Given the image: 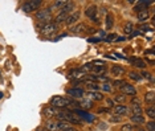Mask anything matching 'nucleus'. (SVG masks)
<instances>
[{"label":"nucleus","mask_w":155,"mask_h":131,"mask_svg":"<svg viewBox=\"0 0 155 131\" xmlns=\"http://www.w3.org/2000/svg\"><path fill=\"white\" fill-rule=\"evenodd\" d=\"M135 131H146L144 129H135Z\"/></svg>","instance_id":"obj_49"},{"label":"nucleus","mask_w":155,"mask_h":131,"mask_svg":"<svg viewBox=\"0 0 155 131\" xmlns=\"http://www.w3.org/2000/svg\"><path fill=\"white\" fill-rule=\"evenodd\" d=\"M154 101H155V93L154 90H150L144 94V102L146 103H150V105H154Z\"/></svg>","instance_id":"obj_24"},{"label":"nucleus","mask_w":155,"mask_h":131,"mask_svg":"<svg viewBox=\"0 0 155 131\" xmlns=\"http://www.w3.org/2000/svg\"><path fill=\"white\" fill-rule=\"evenodd\" d=\"M45 131H58V120H53V119H49L45 122L44 125Z\"/></svg>","instance_id":"obj_15"},{"label":"nucleus","mask_w":155,"mask_h":131,"mask_svg":"<svg viewBox=\"0 0 155 131\" xmlns=\"http://www.w3.org/2000/svg\"><path fill=\"white\" fill-rule=\"evenodd\" d=\"M146 115L149 117L150 119H153L155 118V109H154V105H150L149 107H146Z\"/></svg>","instance_id":"obj_32"},{"label":"nucleus","mask_w":155,"mask_h":131,"mask_svg":"<svg viewBox=\"0 0 155 131\" xmlns=\"http://www.w3.org/2000/svg\"><path fill=\"white\" fill-rule=\"evenodd\" d=\"M119 90H122V94H125V95H135L137 94V89H135V86H133V85H130L126 82L125 85L122 86Z\"/></svg>","instance_id":"obj_13"},{"label":"nucleus","mask_w":155,"mask_h":131,"mask_svg":"<svg viewBox=\"0 0 155 131\" xmlns=\"http://www.w3.org/2000/svg\"><path fill=\"white\" fill-rule=\"evenodd\" d=\"M84 13H85V16H86V17H89V19H90L91 16L96 15V13H97V5H94V4L87 5V7H86V9H85V12H84Z\"/></svg>","instance_id":"obj_22"},{"label":"nucleus","mask_w":155,"mask_h":131,"mask_svg":"<svg viewBox=\"0 0 155 131\" xmlns=\"http://www.w3.org/2000/svg\"><path fill=\"white\" fill-rule=\"evenodd\" d=\"M85 88L87 89V91H100V85L93 81H86Z\"/></svg>","instance_id":"obj_20"},{"label":"nucleus","mask_w":155,"mask_h":131,"mask_svg":"<svg viewBox=\"0 0 155 131\" xmlns=\"http://www.w3.org/2000/svg\"><path fill=\"white\" fill-rule=\"evenodd\" d=\"M100 91H104V93H111V85L110 84H101L100 85Z\"/></svg>","instance_id":"obj_34"},{"label":"nucleus","mask_w":155,"mask_h":131,"mask_svg":"<svg viewBox=\"0 0 155 131\" xmlns=\"http://www.w3.org/2000/svg\"><path fill=\"white\" fill-rule=\"evenodd\" d=\"M153 0H147V2H139L138 3V5H135L134 7V11H137V12H142V11H147V8L153 4Z\"/></svg>","instance_id":"obj_16"},{"label":"nucleus","mask_w":155,"mask_h":131,"mask_svg":"<svg viewBox=\"0 0 155 131\" xmlns=\"http://www.w3.org/2000/svg\"><path fill=\"white\" fill-rule=\"evenodd\" d=\"M127 60L131 62L135 68H139V69H143L146 68V61L143 60V58H139V57H129Z\"/></svg>","instance_id":"obj_14"},{"label":"nucleus","mask_w":155,"mask_h":131,"mask_svg":"<svg viewBox=\"0 0 155 131\" xmlns=\"http://www.w3.org/2000/svg\"><path fill=\"white\" fill-rule=\"evenodd\" d=\"M113 113H114V115L125 117L129 114V107L125 105H115L114 107H113Z\"/></svg>","instance_id":"obj_10"},{"label":"nucleus","mask_w":155,"mask_h":131,"mask_svg":"<svg viewBox=\"0 0 155 131\" xmlns=\"http://www.w3.org/2000/svg\"><path fill=\"white\" fill-rule=\"evenodd\" d=\"M80 16H81V12H80V11H74L73 13H70V15L68 16V19L65 20V24H66V27H73V24L78 21Z\"/></svg>","instance_id":"obj_12"},{"label":"nucleus","mask_w":155,"mask_h":131,"mask_svg":"<svg viewBox=\"0 0 155 131\" xmlns=\"http://www.w3.org/2000/svg\"><path fill=\"white\" fill-rule=\"evenodd\" d=\"M117 34H115V33H111V34H107V36L106 37H105V40H106V41H115V40H117Z\"/></svg>","instance_id":"obj_41"},{"label":"nucleus","mask_w":155,"mask_h":131,"mask_svg":"<svg viewBox=\"0 0 155 131\" xmlns=\"http://www.w3.org/2000/svg\"><path fill=\"white\" fill-rule=\"evenodd\" d=\"M57 113H58V109H56V107H53V106H51V105L44 106L43 110H41V114H43V117H44V118L47 119V120L53 119Z\"/></svg>","instance_id":"obj_6"},{"label":"nucleus","mask_w":155,"mask_h":131,"mask_svg":"<svg viewBox=\"0 0 155 131\" xmlns=\"http://www.w3.org/2000/svg\"><path fill=\"white\" fill-rule=\"evenodd\" d=\"M41 4H43V2H41V0H29V2H25L23 4V9L27 13H31V12H33V11H37V9H40Z\"/></svg>","instance_id":"obj_5"},{"label":"nucleus","mask_w":155,"mask_h":131,"mask_svg":"<svg viewBox=\"0 0 155 131\" xmlns=\"http://www.w3.org/2000/svg\"><path fill=\"white\" fill-rule=\"evenodd\" d=\"M86 74L87 73H85V72L81 70V69H73V70H70L69 73L66 74V77H68V80H72V81H76V80L82 81Z\"/></svg>","instance_id":"obj_7"},{"label":"nucleus","mask_w":155,"mask_h":131,"mask_svg":"<svg viewBox=\"0 0 155 131\" xmlns=\"http://www.w3.org/2000/svg\"><path fill=\"white\" fill-rule=\"evenodd\" d=\"M68 131H78V130H77V129H74V127H73V126H72V127H70V129H69Z\"/></svg>","instance_id":"obj_48"},{"label":"nucleus","mask_w":155,"mask_h":131,"mask_svg":"<svg viewBox=\"0 0 155 131\" xmlns=\"http://www.w3.org/2000/svg\"><path fill=\"white\" fill-rule=\"evenodd\" d=\"M113 101H115L117 103H119V105H125V102L127 101V98H126L125 94H122V93H121V94H115Z\"/></svg>","instance_id":"obj_27"},{"label":"nucleus","mask_w":155,"mask_h":131,"mask_svg":"<svg viewBox=\"0 0 155 131\" xmlns=\"http://www.w3.org/2000/svg\"><path fill=\"white\" fill-rule=\"evenodd\" d=\"M109 111V109L107 107H101V109H98V114H102V113H107Z\"/></svg>","instance_id":"obj_44"},{"label":"nucleus","mask_w":155,"mask_h":131,"mask_svg":"<svg viewBox=\"0 0 155 131\" xmlns=\"http://www.w3.org/2000/svg\"><path fill=\"white\" fill-rule=\"evenodd\" d=\"M84 97H86V99H90V101H102L104 94L101 91H85Z\"/></svg>","instance_id":"obj_11"},{"label":"nucleus","mask_w":155,"mask_h":131,"mask_svg":"<svg viewBox=\"0 0 155 131\" xmlns=\"http://www.w3.org/2000/svg\"><path fill=\"white\" fill-rule=\"evenodd\" d=\"M129 111H131L133 115H142L143 109H142V106L140 105H130Z\"/></svg>","instance_id":"obj_23"},{"label":"nucleus","mask_w":155,"mask_h":131,"mask_svg":"<svg viewBox=\"0 0 155 131\" xmlns=\"http://www.w3.org/2000/svg\"><path fill=\"white\" fill-rule=\"evenodd\" d=\"M72 111H74L77 115L81 118V120L82 122H93L94 120V117L89 114V113H86V111H84V110H81V109H77V110H72Z\"/></svg>","instance_id":"obj_9"},{"label":"nucleus","mask_w":155,"mask_h":131,"mask_svg":"<svg viewBox=\"0 0 155 131\" xmlns=\"http://www.w3.org/2000/svg\"><path fill=\"white\" fill-rule=\"evenodd\" d=\"M138 28H139V33L140 34H144V33H147V32H150V33L154 32L153 25H149V24H142V25H139Z\"/></svg>","instance_id":"obj_25"},{"label":"nucleus","mask_w":155,"mask_h":131,"mask_svg":"<svg viewBox=\"0 0 155 131\" xmlns=\"http://www.w3.org/2000/svg\"><path fill=\"white\" fill-rule=\"evenodd\" d=\"M126 39V37H118V39L117 40H115V41H123V40H125Z\"/></svg>","instance_id":"obj_47"},{"label":"nucleus","mask_w":155,"mask_h":131,"mask_svg":"<svg viewBox=\"0 0 155 131\" xmlns=\"http://www.w3.org/2000/svg\"><path fill=\"white\" fill-rule=\"evenodd\" d=\"M144 57L150 61L151 65H154V58H155V54H154V49H149L144 52Z\"/></svg>","instance_id":"obj_30"},{"label":"nucleus","mask_w":155,"mask_h":131,"mask_svg":"<svg viewBox=\"0 0 155 131\" xmlns=\"http://www.w3.org/2000/svg\"><path fill=\"white\" fill-rule=\"evenodd\" d=\"M66 94L70 95L72 98H84L85 90L82 88H68L66 89Z\"/></svg>","instance_id":"obj_8"},{"label":"nucleus","mask_w":155,"mask_h":131,"mask_svg":"<svg viewBox=\"0 0 155 131\" xmlns=\"http://www.w3.org/2000/svg\"><path fill=\"white\" fill-rule=\"evenodd\" d=\"M137 19H138V21H140V23L147 21V20L150 19V13H149V11H142V12H138V16H137Z\"/></svg>","instance_id":"obj_26"},{"label":"nucleus","mask_w":155,"mask_h":131,"mask_svg":"<svg viewBox=\"0 0 155 131\" xmlns=\"http://www.w3.org/2000/svg\"><path fill=\"white\" fill-rule=\"evenodd\" d=\"M146 131H155V120H149V122L146 123Z\"/></svg>","instance_id":"obj_35"},{"label":"nucleus","mask_w":155,"mask_h":131,"mask_svg":"<svg viewBox=\"0 0 155 131\" xmlns=\"http://www.w3.org/2000/svg\"><path fill=\"white\" fill-rule=\"evenodd\" d=\"M93 66H106V64H105V61H101V60H94L93 62H91Z\"/></svg>","instance_id":"obj_40"},{"label":"nucleus","mask_w":155,"mask_h":131,"mask_svg":"<svg viewBox=\"0 0 155 131\" xmlns=\"http://www.w3.org/2000/svg\"><path fill=\"white\" fill-rule=\"evenodd\" d=\"M140 77L142 78H146V80H149L150 82H154V77H153V74L150 73V72H147V70H142L140 72Z\"/></svg>","instance_id":"obj_33"},{"label":"nucleus","mask_w":155,"mask_h":131,"mask_svg":"<svg viewBox=\"0 0 155 131\" xmlns=\"http://www.w3.org/2000/svg\"><path fill=\"white\" fill-rule=\"evenodd\" d=\"M130 122H131V125L139 126L144 123V118H143V115H131L130 117Z\"/></svg>","instance_id":"obj_21"},{"label":"nucleus","mask_w":155,"mask_h":131,"mask_svg":"<svg viewBox=\"0 0 155 131\" xmlns=\"http://www.w3.org/2000/svg\"><path fill=\"white\" fill-rule=\"evenodd\" d=\"M66 4V2H54V4H53V7H52L51 9H53V8H64V5Z\"/></svg>","instance_id":"obj_38"},{"label":"nucleus","mask_w":155,"mask_h":131,"mask_svg":"<svg viewBox=\"0 0 155 131\" xmlns=\"http://www.w3.org/2000/svg\"><path fill=\"white\" fill-rule=\"evenodd\" d=\"M130 105H140V101L138 98H133L131 101H130Z\"/></svg>","instance_id":"obj_42"},{"label":"nucleus","mask_w":155,"mask_h":131,"mask_svg":"<svg viewBox=\"0 0 155 131\" xmlns=\"http://www.w3.org/2000/svg\"><path fill=\"white\" fill-rule=\"evenodd\" d=\"M87 41L89 43H100V41H102V39H87Z\"/></svg>","instance_id":"obj_45"},{"label":"nucleus","mask_w":155,"mask_h":131,"mask_svg":"<svg viewBox=\"0 0 155 131\" xmlns=\"http://www.w3.org/2000/svg\"><path fill=\"white\" fill-rule=\"evenodd\" d=\"M110 72H111V74L114 75V77H117V75L125 74L126 69L123 68V66H121V65H113V66L110 68Z\"/></svg>","instance_id":"obj_19"},{"label":"nucleus","mask_w":155,"mask_h":131,"mask_svg":"<svg viewBox=\"0 0 155 131\" xmlns=\"http://www.w3.org/2000/svg\"><path fill=\"white\" fill-rule=\"evenodd\" d=\"M121 120H122V117H118V115H111L109 118V122H111V123H119Z\"/></svg>","instance_id":"obj_37"},{"label":"nucleus","mask_w":155,"mask_h":131,"mask_svg":"<svg viewBox=\"0 0 155 131\" xmlns=\"http://www.w3.org/2000/svg\"><path fill=\"white\" fill-rule=\"evenodd\" d=\"M105 21H106V28L107 29H111L113 27H114V17H113L111 13H107L106 20H105Z\"/></svg>","instance_id":"obj_29"},{"label":"nucleus","mask_w":155,"mask_h":131,"mask_svg":"<svg viewBox=\"0 0 155 131\" xmlns=\"http://www.w3.org/2000/svg\"><path fill=\"white\" fill-rule=\"evenodd\" d=\"M105 101H106V103H107V106H110V107H114V101H113V99H110V98H107V99H105Z\"/></svg>","instance_id":"obj_43"},{"label":"nucleus","mask_w":155,"mask_h":131,"mask_svg":"<svg viewBox=\"0 0 155 131\" xmlns=\"http://www.w3.org/2000/svg\"><path fill=\"white\" fill-rule=\"evenodd\" d=\"M93 106H94L93 101H90V99H86V98H82V101L78 102V107H80L81 110H84V111L93 109Z\"/></svg>","instance_id":"obj_17"},{"label":"nucleus","mask_w":155,"mask_h":131,"mask_svg":"<svg viewBox=\"0 0 155 131\" xmlns=\"http://www.w3.org/2000/svg\"><path fill=\"white\" fill-rule=\"evenodd\" d=\"M38 28H40V33L43 34V36H51V34H53L57 32L58 29V25L56 23H40L38 24Z\"/></svg>","instance_id":"obj_2"},{"label":"nucleus","mask_w":155,"mask_h":131,"mask_svg":"<svg viewBox=\"0 0 155 131\" xmlns=\"http://www.w3.org/2000/svg\"><path fill=\"white\" fill-rule=\"evenodd\" d=\"M87 28H89V27H87L86 24L80 23V24H77V25H74V27H70V32H73V33H84V32H87Z\"/></svg>","instance_id":"obj_18"},{"label":"nucleus","mask_w":155,"mask_h":131,"mask_svg":"<svg viewBox=\"0 0 155 131\" xmlns=\"http://www.w3.org/2000/svg\"><path fill=\"white\" fill-rule=\"evenodd\" d=\"M2 98H3V93L0 91V99H2Z\"/></svg>","instance_id":"obj_50"},{"label":"nucleus","mask_w":155,"mask_h":131,"mask_svg":"<svg viewBox=\"0 0 155 131\" xmlns=\"http://www.w3.org/2000/svg\"><path fill=\"white\" fill-rule=\"evenodd\" d=\"M74 9V3L73 2H66V4L64 5V8H61V11L57 13V16L54 17V23L57 24H61V23H65V20L68 19V16L72 13V11Z\"/></svg>","instance_id":"obj_1"},{"label":"nucleus","mask_w":155,"mask_h":131,"mask_svg":"<svg viewBox=\"0 0 155 131\" xmlns=\"http://www.w3.org/2000/svg\"><path fill=\"white\" fill-rule=\"evenodd\" d=\"M37 131H40V130H37Z\"/></svg>","instance_id":"obj_51"},{"label":"nucleus","mask_w":155,"mask_h":131,"mask_svg":"<svg viewBox=\"0 0 155 131\" xmlns=\"http://www.w3.org/2000/svg\"><path fill=\"white\" fill-rule=\"evenodd\" d=\"M129 78L130 80H133V81H135V82H139V81H142V77L139 75V73H137L135 70H131V72H129Z\"/></svg>","instance_id":"obj_31"},{"label":"nucleus","mask_w":155,"mask_h":131,"mask_svg":"<svg viewBox=\"0 0 155 131\" xmlns=\"http://www.w3.org/2000/svg\"><path fill=\"white\" fill-rule=\"evenodd\" d=\"M123 32H125V34H131L133 32H134V25H133V23H130V21H127V23H125V25H123Z\"/></svg>","instance_id":"obj_28"},{"label":"nucleus","mask_w":155,"mask_h":131,"mask_svg":"<svg viewBox=\"0 0 155 131\" xmlns=\"http://www.w3.org/2000/svg\"><path fill=\"white\" fill-rule=\"evenodd\" d=\"M105 58H109V60H115V57H114V56H110V54H106V56H105Z\"/></svg>","instance_id":"obj_46"},{"label":"nucleus","mask_w":155,"mask_h":131,"mask_svg":"<svg viewBox=\"0 0 155 131\" xmlns=\"http://www.w3.org/2000/svg\"><path fill=\"white\" fill-rule=\"evenodd\" d=\"M121 131H134V125H131V123H129V125H123Z\"/></svg>","instance_id":"obj_39"},{"label":"nucleus","mask_w":155,"mask_h":131,"mask_svg":"<svg viewBox=\"0 0 155 131\" xmlns=\"http://www.w3.org/2000/svg\"><path fill=\"white\" fill-rule=\"evenodd\" d=\"M36 19L40 23H51L52 21V9L51 8H43L36 12Z\"/></svg>","instance_id":"obj_3"},{"label":"nucleus","mask_w":155,"mask_h":131,"mask_svg":"<svg viewBox=\"0 0 155 131\" xmlns=\"http://www.w3.org/2000/svg\"><path fill=\"white\" fill-rule=\"evenodd\" d=\"M125 84H126L125 80H115L114 82H113V86H114V88H117V89H121Z\"/></svg>","instance_id":"obj_36"},{"label":"nucleus","mask_w":155,"mask_h":131,"mask_svg":"<svg viewBox=\"0 0 155 131\" xmlns=\"http://www.w3.org/2000/svg\"><path fill=\"white\" fill-rule=\"evenodd\" d=\"M68 105V98L62 97V95H53L51 98V106L56 109H64Z\"/></svg>","instance_id":"obj_4"}]
</instances>
